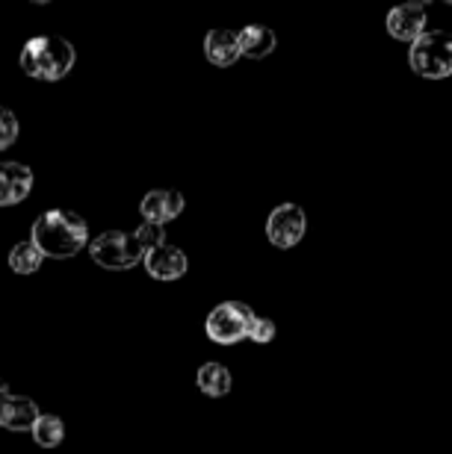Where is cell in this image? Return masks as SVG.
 Returning <instances> with one entry per match:
<instances>
[{
  "label": "cell",
  "mask_w": 452,
  "mask_h": 454,
  "mask_svg": "<svg viewBox=\"0 0 452 454\" xmlns=\"http://www.w3.org/2000/svg\"><path fill=\"white\" fill-rule=\"evenodd\" d=\"M30 242L42 251V257L68 260L89 245V224L80 213L48 210L33 222Z\"/></svg>",
  "instance_id": "cell-1"
},
{
  "label": "cell",
  "mask_w": 452,
  "mask_h": 454,
  "mask_svg": "<svg viewBox=\"0 0 452 454\" xmlns=\"http://www.w3.org/2000/svg\"><path fill=\"white\" fill-rule=\"evenodd\" d=\"M21 71L33 80H44V83H57V80L68 77L75 68L77 51L75 44L62 35H36L21 48Z\"/></svg>",
  "instance_id": "cell-2"
},
{
  "label": "cell",
  "mask_w": 452,
  "mask_h": 454,
  "mask_svg": "<svg viewBox=\"0 0 452 454\" xmlns=\"http://www.w3.org/2000/svg\"><path fill=\"white\" fill-rule=\"evenodd\" d=\"M408 66L423 80L452 77V33L426 30L417 42L408 44Z\"/></svg>",
  "instance_id": "cell-3"
},
{
  "label": "cell",
  "mask_w": 452,
  "mask_h": 454,
  "mask_svg": "<svg viewBox=\"0 0 452 454\" xmlns=\"http://www.w3.org/2000/svg\"><path fill=\"white\" fill-rule=\"evenodd\" d=\"M251 322H255V310L246 301H222L207 316L204 331L216 345H237L249 337Z\"/></svg>",
  "instance_id": "cell-4"
},
{
  "label": "cell",
  "mask_w": 452,
  "mask_h": 454,
  "mask_svg": "<svg viewBox=\"0 0 452 454\" xmlns=\"http://www.w3.org/2000/svg\"><path fill=\"white\" fill-rule=\"evenodd\" d=\"M89 254L92 260L98 262L101 269H110V271H124V269H133L142 262V248L139 242L133 239V233H122V231H107L101 236H95L89 242Z\"/></svg>",
  "instance_id": "cell-5"
},
{
  "label": "cell",
  "mask_w": 452,
  "mask_h": 454,
  "mask_svg": "<svg viewBox=\"0 0 452 454\" xmlns=\"http://www.w3.org/2000/svg\"><path fill=\"white\" fill-rule=\"evenodd\" d=\"M305 231H307V215L299 204L287 201V204H278L266 219V239L269 245L275 248H296L302 239H305Z\"/></svg>",
  "instance_id": "cell-6"
},
{
  "label": "cell",
  "mask_w": 452,
  "mask_h": 454,
  "mask_svg": "<svg viewBox=\"0 0 452 454\" xmlns=\"http://www.w3.org/2000/svg\"><path fill=\"white\" fill-rule=\"evenodd\" d=\"M385 30L396 42L414 44L423 33L429 30V6L420 4V0L393 6L391 12H387V18H385Z\"/></svg>",
  "instance_id": "cell-7"
},
{
  "label": "cell",
  "mask_w": 452,
  "mask_h": 454,
  "mask_svg": "<svg viewBox=\"0 0 452 454\" xmlns=\"http://www.w3.org/2000/svg\"><path fill=\"white\" fill-rule=\"evenodd\" d=\"M184 207H186V201L178 189H154V192H148L146 198H142L139 213L148 224L163 227V224L175 222L178 215L184 213Z\"/></svg>",
  "instance_id": "cell-8"
},
{
  "label": "cell",
  "mask_w": 452,
  "mask_h": 454,
  "mask_svg": "<svg viewBox=\"0 0 452 454\" xmlns=\"http://www.w3.org/2000/svg\"><path fill=\"white\" fill-rule=\"evenodd\" d=\"M39 416H42L39 404H36L30 395H15V393L0 395V428L33 431V425Z\"/></svg>",
  "instance_id": "cell-9"
},
{
  "label": "cell",
  "mask_w": 452,
  "mask_h": 454,
  "mask_svg": "<svg viewBox=\"0 0 452 454\" xmlns=\"http://www.w3.org/2000/svg\"><path fill=\"white\" fill-rule=\"evenodd\" d=\"M142 266L154 280H178L186 275V254L175 248V245H160V248L148 251L142 257Z\"/></svg>",
  "instance_id": "cell-10"
},
{
  "label": "cell",
  "mask_w": 452,
  "mask_h": 454,
  "mask_svg": "<svg viewBox=\"0 0 452 454\" xmlns=\"http://www.w3.org/2000/svg\"><path fill=\"white\" fill-rule=\"evenodd\" d=\"M33 192V171L21 162H0V207L21 204Z\"/></svg>",
  "instance_id": "cell-11"
},
{
  "label": "cell",
  "mask_w": 452,
  "mask_h": 454,
  "mask_svg": "<svg viewBox=\"0 0 452 454\" xmlns=\"http://www.w3.org/2000/svg\"><path fill=\"white\" fill-rule=\"evenodd\" d=\"M275 44H278V35L269 30V27H264V24H246L237 33L240 57L264 59V57H269V53L275 51Z\"/></svg>",
  "instance_id": "cell-12"
},
{
  "label": "cell",
  "mask_w": 452,
  "mask_h": 454,
  "mask_svg": "<svg viewBox=\"0 0 452 454\" xmlns=\"http://www.w3.org/2000/svg\"><path fill=\"white\" fill-rule=\"evenodd\" d=\"M204 57L216 68H231L240 59L237 33L234 30H210L204 39Z\"/></svg>",
  "instance_id": "cell-13"
},
{
  "label": "cell",
  "mask_w": 452,
  "mask_h": 454,
  "mask_svg": "<svg viewBox=\"0 0 452 454\" xmlns=\"http://www.w3.org/2000/svg\"><path fill=\"white\" fill-rule=\"evenodd\" d=\"M195 387L202 389L204 395H210V398L228 395L231 387H234L231 369L222 366V363H204V366L195 372Z\"/></svg>",
  "instance_id": "cell-14"
},
{
  "label": "cell",
  "mask_w": 452,
  "mask_h": 454,
  "mask_svg": "<svg viewBox=\"0 0 452 454\" xmlns=\"http://www.w3.org/2000/svg\"><path fill=\"white\" fill-rule=\"evenodd\" d=\"M33 440L39 442L42 449H57L62 440H66V422L53 413H42L33 425Z\"/></svg>",
  "instance_id": "cell-15"
},
{
  "label": "cell",
  "mask_w": 452,
  "mask_h": 454,
  "mask_svg": "<svg viewBox=\"0 0 452 454\" xmlns=\"http://www.w3.org/2000/svg\"><path fill=\"white\" fill-rule=\"evenodd\" d=\"M42 251L36 248V245L27 239V242H18L12 251H9V269L18 271V275H33V271H39L42 266Z\"/></svg>",
  "instance_id": "cell-16"
},
{
  "label": "cell",
  "mask_w": 452,
  "mask_h": 454,
  "mask_svg": "<svg viewBox=\"0 0 452 454\" xmlns=\"http://www.w3.org/2000/svg\"><path fill=\"white\" fill-rule=\"evenodd\" d=\"M133 239L139 242L142 254H148V251H154V248H160V245H166V231H163L160 224L142 222V224L137 227V233H133Z\"/></svg>",
  "instance_id": "cell-17"
},
{
  "label": "cell",
  "mask_w": 452,
  "mask_h": 454,
  "mask_svg": "<svg viewBox=\"0 0 452 454\" xmlns=\"http://www.w3.org/2000/svg\"><path fill=\"white\" fill-rule=\"evenodd\" d=\"M18 133H21V127H18L15 113L6 110V106H0V151L12 148L18 142Z\"/></svg>",
  "instance_id": "cell-18"
},
{
  "label": "cell",
  "mask_w": 452,
  "mask_h": 454,
  "mask_svg": "<svg viewBox=\"0 0 452 454\" xmlns=\"http://www.w3.org/2000/svg\"><path fill=\"white\" fill-rule=\"evenodd\" d=\"M275 322L273 319H266V316H255V322H251V328H249V340L251 342H258V345H269L275 340Z\"/></svg>",
  "instance_id": "cell-19"
},
{
  "label": "cell",
  "mask_w": 452,
  "mask_h": 454,
  "mask_svg": "<svg viewBox=\"0 0 452 454\" xmlns=\"http://www.w3.org/2000/svg\"><path fill=\"white\" fill-rule=\"evenodd\" d=\"M4 393H9V389H6L4 384H0V395H4Z\"/></svg>",
  "instance_id": "cell-20"
}]
</instances>
